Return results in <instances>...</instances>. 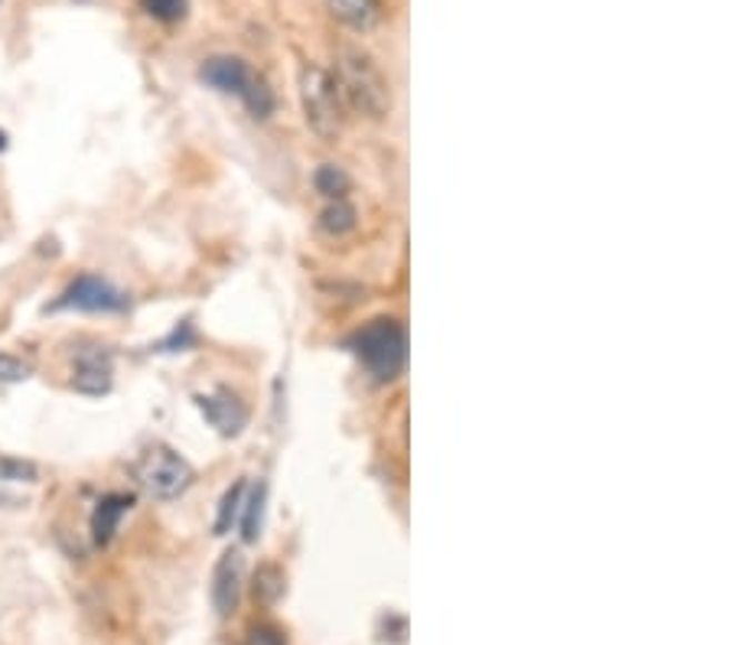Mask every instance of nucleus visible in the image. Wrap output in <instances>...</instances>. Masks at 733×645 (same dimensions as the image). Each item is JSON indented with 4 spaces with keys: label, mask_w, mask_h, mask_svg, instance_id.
<instances>
[{
    "label": "nucleus",
    "mask_w": 733,
    "mask_h": 645,
    "mask_svg": "<svg viewBox=\"0 0 733 645\" xmlns=\"http://www.w3.org/2000/svg\"><path fill=\"white\" fill-rule=\"evenodd\" d=\"M300 104H303L307 128L323 144H337L342 124H345V104H342L340 89L327 69H320V65L300 69Z\"/></svg>",
    "instance_id": "obj_4"
},
{
    "label": "nucleus",
    "mask_w": 733,
    "mask_h": 645,
    "mask_svg": "<svg viewBox=\"0 0 733 645\" xmlns=\"http://www.w3.org/2000/svg\"><path fill=\"white\" fill-rule=\"evenodd\" d=\"M72 389L82 395H104L111 389V355L104 346L79 349L76 352V375Z\"/></svg>",
    "instance_id": "obj_9"
},
{
    "label": "nucleus",
    "mask_w": 733,
    "mask_h": 645,
    "mask_svg": "<svg viewBox=\"0 0 733 645\" xmlns=\"http://www.w3.org/2000/svg\"><path fill=\"white\" fill-rule=\"evenodd\" d=\"M134 498L124 496V493H104L96 502V512H92V542L98 547L111 545V538L118 535L121 528V518L131 512Z\"/></svg>",
    "instance_id": "obj_10"
},
{
    "label": "nucleus",
    "mask_w": 733,
    "mask_h": 645,
    "mask_svg": "<svg viewBox=\"0 0 733 645\" xmlns=\"http://www.w3.org/2000/svg\"><path fill=\"white\" fill-rule=\"evenodd\" d=\"M281 594H284V574H281L274 564L258 567V574H254V599H261V603H278Z\"/></svg>",
    "instance_id": "obj_16"
},
{
    "label": "nucleus",
    "mask_w": 733,
    "mask_h": 645,
    "mask_svg": "<svg viewBox=\"0 0 733 645\" xmlns=\"http://www.w3.org/2000/svg\"><path fill=\"white\" fill-rule=\"evenodd\" d=\"M244 490H248V483H235V486H229L225 490V496L219 502V512H215V535H229L232 532V525L242 518V505H244Z\"/></svg>",
    "instance_id": "obj_14"
},
{
    "label": "nucleus",
    "mask_w": 733,
    "mask_h": 645,
    "mask_svg": "<svg viewBox=\"0 0 733 645\" xmlns=\"http://www.w3.org/2000/svg\"><path fill=\"white\" fill-rule=\"evenodd\" d=\"M264 498H268V486L264 483H258L254 490H251V496H244L242 505V538L251 545V542H258V535H261V522H264Z\"/></svg>",
    "instance_id": "obj_13"
},
{
    "label": "nucleus",
    "mask_w": 733,
    "mask_h": 645,
    "mask_svg": "<svg viewBox=\"0 0 733 645\" xmlns=\"http://www.w3.org/2000/svg\"><path fill=\"white\" fill-rule=\"evenodd\" d=\"M327 10L340 20L342 27L355 33H372L382 23V0H327Z\"/></svg>",
    "instance_id": "obj_11"
},
{
    "label": "nucleus",
    "mask_w": 733,
    "mask_h": 645,
    "mask_svg": "<svg viewBox=\"0 0 733 645\" xmlns=\"http://www.w3.org/2000/svg\"><path fill=\"white\" fill-rule=\"evenodd\" d=\"M195 407L202 411V417L209 421V427H215L222 437H239L248 427V407L235 392L229 389H215L209 395H195Z\"/></svg>",
    "instance_id": "obj_8"
},
{
    "label": "nucleus",
    "mask_w": 733,
    "mask_h": 645,
    "mask_svg": "<svg viewBox=\"0 0 733 645\" xmlns=\"http://www.w3.org/2000/svg\"><path fill=\"white\" fill-rule=\"evenodd\" d=\"M333 62H337L333 82L340 89L342 104L352 108L355 114L372 118V121L389 118L391 89L389 79L379 69V62L359 47H340Z\"/></svg>",
    "instance_id": "obj_1"
},
{
    "label": "nucleus",
    "mask_w": 733,
    "mask_h": 645,
    "mask_svg": "<svg viewBox=\"0 0 733 645\" xmlns=\"http://www.w3.org/2000/svg\"><path fill=\"white\" fill-rule=\"evenodd\" d=\"M30 362H23L20 355H10V352H0V382L3 385H17L23 379H30Z\"/></svg>",
    "instance_id": "obj_19"
},
{
    "label": "nucleus",
    "mask_w": 733,
    "mask_h": 645,
    "mask_svg": "<svg viewBox=\"0 0 733 645\" xmlns=\"http://www.w3.org/2000/svg\"><path fill=\"white\" fill-rule=\"evenodd\" d=\"M345 346L375 382H394L408 365V333L394 316H379L359 326Z\"/></svg>",
    "instance_id": "obj_3"
},
{
    "label": "nucleus",
    "mask_w": 733,
    "mask_h": 645,
    "mask_svg": "<svg viewBox=\"0 0 733 645\" xmlns=\"http://www.w3.org/2000/svg\"><path fill=\"white\" fill-rule=\"evenodd\" d=\"M359 219H355V209L345 202V199H330V205L320 212V229L330 235V239H342L349 232H355Z\"/></svg>",
    "instance_id": "obj_12"
},
{
    "label": "nucleus",
    "mask_w": 733,
    "mask_h": 645,
    "mask_svg": "<svg viewBox=\"0 0 733 645\" xmlns=\"http://www.w3.org/2000/svg\"><path fill=\"white\" fill-rule=\"evenodd\" d=\"M313 187H317V193H323L327 199H345V193H349V177L342 173L337 163H323V167L313 173Z\"/></svg>",
    "instance_id": "obj_15"
},
{
    "label": "nucleus",
    "mask_w": 733,
    "mask_h": 645,
    "mask_svg": "<svg viewBox=\"0 0 733 645\" xmlns=\"http://www.w3.org/2000/svg\"><path fill=\"white\" fill-rule=\"evenodd\" d=\"M141 3V10H144L150 20H157V23H180L183 17H187V10H190V0H138Z\"/></svg>",
    "instance_id": "obj_17"
},
{
    "label": "nucleus",
    "mask_w": 733,
    "mask_h": 645,
    "mask_svg": "<svg viewBox=\"0 0 733 645\" xmlns=\"http://www.w3.org/2000/svg\"><path fill=\"white\" fill-rule=\"evenodd\" d=\"M244 645H288V636H284V629H278L274 623H258V626L248 629Z\"/></svg>",
    "instance_id": "obj_20"
},
{
    "label": "nucleus",
    "mask_w": 733,
    "mask_h": 645,
    "mask_svg": "<svg viewBox=\"0 0 733 645\" xmlns=\"http://www.w3.org/2000/svg\"><path fill=\"white\" fill-rule=\"evenodd\" d=\"M134 480H138V486H141L150 498L170 502V498H180L193 486L195 470L177 450L153 444V447H147L144 453L138 456V463H134Z\"/></svg>",
    "instance_id": "obj_5"
},
{
    "label": "nucleus",
    "mask_w": 733,
    "mask_h": 645,
    "mask_svg": "<svg viewBox=\"0 0 733 645\" xmlns=\"http://www.w3.org/2000/svg\"><path fill=\"white\" fill-rule=\"evenodd\" d=\"M37 476H40L37 463L0 453V483H37Z\"/></svg>",
    "instance_id": "obj_18"
},
{
    "label": "nucleus",
    "mask_w": 733,
    "mask_h": 645,
    "mask_svg": "<svg viewBox=\"0 0 733 645\" xmlns=\"http://www.w3.org/2000/svg\"><path fill=\"white\" fill-rule=\"evenodd\" d=\"M242 584H244V557L239 547H229L215 571H212V609L225 619L239 609V599H242Z\"/></svg>",
    "instance_id": "obj_7"
},
{
    "label": "nucleus",
    "mask_w": 733,
    "mask_h": 645,
    "mask_svg": "<svg viewBox=\"0 0 733 645\" xmlns=\"http://www.w3.org/2000/svg\"><path fill=\"white\" fill-rule=\"evenodd\" d=\"M0 150H7V131H0Z\"/></svg>",
    "instance_id": "obj_21"
},
{
    "label": "nucleus",
    "mask_w": 733,
    "mask_h": 645,
    "mask_svg": "<svg viewBox=\"0 0 733 645\" xmlns=\"http://www.w3.org/2000/svg\"><path fill=\"white\" fill-rule=\"evenodd\" d=\"M199 79L209 89L222 92V95H235L254 121H268L278 108L274 89L268 85V79L261 72H254V65L244 62L242 56H209V59H202Z\"/></svg>",
    "instance_id": "obj_2"
},
{
    "label": "nucleus",
    "mask_w": 733,
    "mask_h": 645,
    "mask_svg": "<svg viewBox=\"0 0 733 645\" xmlns=\"http://www.w3.org/2000/svg\"><path fill=\"white\" fill-rule=\"evenodd\" d=\"M52 313L59 310H79V313H121L128 310V294L114 288L111 281L98 274H79L59 298L49 306Z\"/></svg>",
    "instance_id": "obj_6"
}]
</instances>
